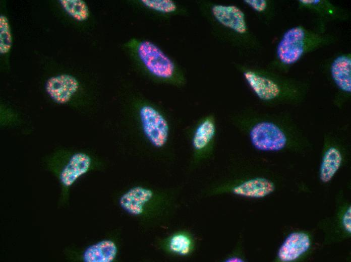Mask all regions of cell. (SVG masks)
I'll list each match as a JSON object with an SVG mask.
<instances>
[{
    "instance_id": "5",
    "label": "cell",
    "mask_w": 351,
    "mask_h": 262,
    "mask_svg": "<svg viewBox=\"0 0 351 262\" xmlns=\"http://www.w3.org/2000/svg\"><path fill=\"white\" fill-rule=\"evenodd\" d=\"M79 83L76 78L61 74L49 78L46 83V91L50 97L58 104L68 102L78 91Z\"/></svg>"
},
{
    "instance_id": "13",
    "label": "cell",
    "mask_w": 351,
    "mask_h": 262,
    "mask_svg": "<svg viewBox=\"0 0 351 262\" xmlns=\"http://www.w3.org/2000/svg\"><path fill=\"white\" fill-rule=\"evenodd\" d=\"M331 72L332 78L341 90L351 91V59L345 55L337 57L333 62Z\"/></svg>"
},
{
    "instance_id": "2",
    "label": "cell",
    "mask_w": 351,
    "mask_h": 262,
    "mask_svg": "<svg viewBox=\"0 0 351 262\" xmlns=\"http://www.w3.org/2000/svg\"><path fill=\"white\" fill-rule=\"evenodd\" d=\"M144 135L155 147L160 148L167 142L169 126L163 115L150 105L143 106L139 111Z\"/></svg>"
},
{
    "instance_id": "6",
    "label": "cell",
    "mask_w": 351,
    "mask_h": 262,
    "mask_svg": "<svg viewBox=\"0 0 351 262\" xmlns=\"http://www.w3.org/2000/svg\"><path fill=\"white\" fill-rule=\"evenodd\" d=\"M311 241L308 235L304 232L290 233L285 239L278 252V256L283 262L292 261L298 259L310 248Z\"/></svg>"
},
{
    "instance_id": "21",
    "label": "cell",
    "mask_w": 351,
    "mask_h": 262,
    "mask_svg": "<svg viewBox=\"0 0 351 262\" xmlns=\"http://www.w3.org/2000/svg\"><path fill=\"white\" fill-rule=\"evenodd\" d=\"M342 223L345 230L349 233L351 232V207L349 206L342 218Z\"/></svg>"
},
{
    "instance_id": "23",
    "label": "cell",
    "mask_w": 351,
    "mask_h": 262,
    "mask_svg": "<svg viewBox=\"0 0 351 262\" xmlns=\"http://www.w3.org/2000/svg\"><path fill=\"white\" fill-rule=\"evenodd\" d=\"M300 2L305 4H316L320 2L319 0H304Z\"/></svg>"
},
{
    "instance_id": "8",
    "label": "cell",
    "mask_w": 351,
    "mask_h": 262,
    "mask_svg": "<svg viewBox=\"0 0 351 262\" xmlns=\"http://www.w3.org/2000/svg\"><path fill=\"white\" fill-rule=\"evenodd\" d=\"M91 164V158L87 154L77 153L73 155L61 173L62 184L66 187L71 186L80 177L87 173Z\"/></svg>"
},
{
    "instance_id": "9",
    "label": "cell",
    "mask_w": 351,
    "mask_h": 262,
    "mask_svg": "<svg viewBox=\"0 0 351 262\" xmlns=\"http://www.w3.org/2000/svg\"><path fill=\"white\" fill-rule=\"evenodd\" d=\"M151 190L141 186L132 188L124 193L120 199L121 207L129 214L137 216L141 214L143 207L152 198Z\"/></svg>"
},
{
    "instance_id": "10",
    "label": "cell",
    "mask_w": 351,
    "mask_h": 262,
    "mask_svg": "<svg viewBox=\"0 0 351 262\" xmlns=\"http://www.w3.org/2000/svg\"><path fill=\"white\" fill-rule=\"evenodd\" d=\"M244 76L250 87L260 99L270 100L276 98L279 94L278 86L271 80L252 71L245 72Z\"/></svg>"
},
{
    "instance_id": "1",
    "label": "cell",
    "mask_w": 351,
    "mask_h": 262,
    "mask_svg": "<svg viewBox=\"0 0 351 262\" xmlns=\"http://www.w3.org/2000/svg\"><path fill=\"white\" fill-rule=\"evenodd\" d=\"M137 55L146 69L160 78H171L175 66L171 59L157 45L148 40L139 41L136 47Z\"/></svg>"
},
{
    "instance_id": "4",
    "label": "cell",
    "mask_w": 351,
    "mask_h": 262,
    "mask_svg": "<svg viewBox=\"0 0 351 262\" xmlns=\"http://www.w3.org/2000/svg\"><path fill=\"white\" fill-rule=\"evenodd\" d=\"M304 39L305 32L301 27H295L287 30L277 46L279 60L286 64L297 61L304 52Z\"/></svg>"
},
{
    "instance_id": "12",
    "label": "cell",
    "mask_w": 351,
    "mask_h": 262,
    "mask_svg": "<svg viewBox=\"0 0 351 262\" xmlns=\"http://www.w3.org/2000/svg\"><path fill=\"white\" fill-rule=\"evenodd\" d=\"M115 243L109 240H104L88 247L83 255L85 262H111L117 253Z\"/></svg>"
},
{
    "instance_id": "15",
    "label": "cell",
    "mask_w": 351,
    "mask_h": 262,
    "mask_svg": "<svg viewBox=\"0 0 351 262\" xmlns=\"http://www.w3.org/2000/svg\"><path fill=\"white\" fill-rule=\"evenodd\" d=\"M213 122L207 119L202 122L197 128L192 141L193 146L197 150L204 148L210 142L215 134Z\"/></svg>"
},
{
    "instance_id": "22",
    "label": "cell",
    "mask_w": 351,
    "mask_h": 262,
    "mask_svg": "<svg viewBox=\"0 0 351 262\" xmlns=\"http://www.w3.org/2000/svg\"><path fill=\"white\" fill-rule=\"evenodd\" d=\"M225 261L227 262H243L244 260L238 257H231L226 259Z\"/></svg>"
},
{
    "instance_id": "20",
    "label": "cell",
    "mask_w": 351,
    "mask_h": 262,
    "mask_svg": "<svg viewBox=\"0 0 351 262\" xmlns=\"http://www.w3.org/2000/svg\"><path fill=\"white\" fill-rule=\"evenodd\" d=\"M247 5L258 12L264 11L267 7V3L265 0H245Z\"/></svg>"
},
{
    "instance_id": "7",
    "label": "cell",
    "mask_w": 351,
    "mask_h": 262,
    "mask_svg": "<svg viewBox=\"0 0 351 262\" xmlns=\"http://www.w3.org/2000/svg\"><path fill=\"white\" fill-rule=\"evenodd\" d=\"M213 15L224 26L235 32L243 34L247 31L244 13L235 6L214 5L212 8Z\"/></svg>"
},
{
    "instance_id": "11",
    "label": "cell",
    "mask_w": 351,
    "mask_h": 262,
    "mask_svg": "<svg viewBox=\"0 0 351 262\" xmlns=\"http://www.w3.org/2000/svg\"><path fill=\"white\" fill-rule=\"evenodd\" d=\"M275 186L270 180L264 178H255L248 180L234 187L232 192L235 194L260 198L272 193Z\"/></svg>"
},
{
    "instance_id": "19",
    "label": "cell",
    "mask_w": 351,
    "mask_h": 262,
    "mask_svg": "<svg viewBox=\"0 0 351 262\" xmlns=\"http://www.w3.org/2000/svg\"><path fill=\"white\" fill-rule=\"evenodd\" d=\"M141 3L149 9L163 13H170L177 10V5L171 0H141Z\"/></svg>"
},
{
    "instance_id": "17",
    "label": "cell",
    "mask_w": 351,
    "mask_h": 262,
    "mask_svg": "<svg viewBox=\"0 0 351 262\" xmlns=\"http://www.w3.org/2000/svg\"><path fill=\"white\" fill-rule=\"evenodd\" d=\"M12 44V37L7 18L0 16V53L6 54L9 52Z\"/></svg>"
},
{
    "instance_id": "3",
    "label": "cell",
    "mask_w": 351,
    "mask_h": 262,
    "mask_svg": "<svg viewBox=\"0 0 351 262\" xmlns=\"http://www.w3.org/2000/svg\"><path fill=\"white\" fill-rule=\"evenodd\" d=\"M252 145L257 149L263 151H278L286 144L284 133L275 124L261 122L255 124L250 132Z\"/></svg>"
},
{
    "instance_id": "18",
    "label": "cell",
    "mask_w": 351,
    "mask_h": 262,
    "mask_svg": "<svg viewBox=\"0 0 351 262\" xmlns=\"http://www.w3.org/2000/svg\"><path fill=\"white\" fill-rule=\"evenodd\" d=\"M191 244V240L188 236L179 234L171 237L169 247L171 251L180 255H185L189 253Z\"/></svg>"
},
{
    "instance_id": "16",
    "label": "cell",
    "mask_w": 351,
    "mask_h": 262,
    "mask_svg": "<svg viewBox=\"0 0 351 262\" xmlns=\"http://www.w3.org/2000/svg\"><path fill=\"white\" fill-rule=\"evenodd\" d=\"M60 2L64 10L74 19L83 21L89 17V9L84 1L60 0Z\"/></svg>"
},
{
    "instance_id": "14",
    "label": "cell",
    "mask_w": 351,
    "mask_h": 262,
    "mask_svg": "<svg viewBox=\"0 0 351 262\" xmlns=\"http://www.w3.org/2000/svg\"><path fill=\"white\" fill-rule=\"evenodd\" d=\"M341 161V154L335 147H330L326 151L320 168V178L323 182L327 183L332 178Z\"/></svg>"
}]
</instances>
